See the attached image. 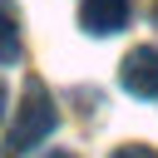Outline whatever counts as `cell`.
Listing matches in <instances>:
<instances>
[{"label": "cell", "mask_w": 158, "mask_h": 158, "mask_svg": "<svg viewBox=\"0 0 158 158\" xmlns=\"http://www.w3.org/2000/svg\"><path fill=\"white\" fill-rule=\"evenodd\" d=\"M54 123H59V114H54L49 89H44L40 79H30V84H25V99H20V109H15V123H10V133H5V158H20V153L40 148V143L54 133Z\"/></svg>", "instance_id": "cell-1"}, {"label": "cell", "mask_w": 158, "mask_h": 158, "mask_svg": "<svg viewBox=\"0 0 158 158\" xmlns=\"http://www.w3.org/2000/svg\"><path fill=\"white\" fill-rule=\"evenodd\" d=\"M118 79H123V89H128L133 99H158V49H153V44L128 49Z\"/></svg>", "instance_id": "cell-2"}, {"label": "cell", "mask_w": 158, "mask_h": 158, "mask_svg": "<svg viewBox=\"0 0 158 158\" xmlns=\"http://www.w3.org/2000/svg\"><path fill=\"white\" fill-rule=\"evenodd\" d=\"M128 15H133L128 0H84L79 5V25L89 35H118L128 25Z\"/></svg>", "instance_id": "cell-3"}, {"label": "cell", "mask_w": 158, "mask_h": 158, "mask_svg": "<svg viewBox=\"0 0 158 158\" xmlns=\"http://www.w3.org/2000/svg\"><path fill=\"white\" fill-rule=\"evenodd\" d=\"M20 59V15L10 0H0V64H15Z\"/></svg>", "instance_id": "cell-4"}, {"label": "cell", "mask_w": 158, "mask_h": 158, "mask_svg": "<svg viewBox=\"0 0 158 158\" xmlns=\"http://www.w3.org/2000/svg\"><path fill=\"white\" fill-rule=\"evenodd\" d=\"M109 158H158V148H148V143H123V148H114Z\"/></svg>", "instance_id": "cell-5"}, {"label": "cell", "mask_w": 158, "mask_h": 158, "mask_svg": "<svg viewBox=\"0 0 158 158\" xmlns=\"http://www.w3.org/2000/svg\"><path fill=\"white\" fill-rule=\"evenodd\" d=\"M49 158H74V153H64V148H54V153H49Z\"/></svg>", "instance_id": "cell-6"}, {"label": "cell", "mask_w": 158, "mask_h": 158, "mask_svg": "<svg viewBox=\"0 0 158 158\" xmlns=\"http://www.w3.org/2000/svg\"><path fill=\"white\" fill-rule=\"evenodd\" d=\"M0 114H5V89H0Z\"/></svg>", "instance_id": "cell-7"}, {"label": "cell", "mask_w": 158, "mask_h": 158, "mask_svg": "<svg viewBox=\"0 0 158 158\" xmlns=\"http://www.w3.org/2000/svg\"><path fill=\"white\" fill-rule=\"evenodd\" d=\"M153 15H158V10H153Z\"/></svg>", "instance_id": "cell-8"}]
</instances>
